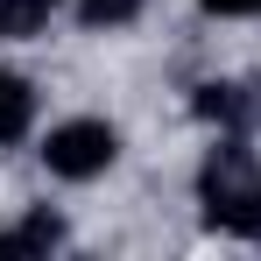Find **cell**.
Wrapping results in <instances>:
<instances>
[{"label": "cell", "instance_id": "obj_1", "mask_svg": "<svg viewBox=\"0 0 261 261\" xmlns=\"http://www.w3.org/2000/svg\"><path fill=\"white\" fill-rule=\"evenodd\" d=\"M198 205L205 226L233 240H261V163L247 155V134H219V148L198 170Z\"/></svg>", "mask_w": 261, "mask_h": 261}, {"label": "cell", "instance_id": "obj_2", "mask_svg": "<svg viewBox=\"0 0 261 261\" xmlns=\"http://www.w3.org/2000/svg\"><path fill=\"white\" fill-rule=\"evenodd\" d=\"M36 163H43L57 184H99V176L120 163V127L99 120V113H71L36 141Z\"/></svg>", "mask_w": 261, "mask_h": 261}, {"label": "cell", "instance_id": "obj_3", "mask_svg": "<svg viewBox=\"0 0 261 261\" xmlns=\"http://www.w3.org/2000/svg\"><path fill=\"white\" fill-rule=\"evenodd\" d=\"M191 120H205L212 134H254L261 99L240 85V78H198V85H191Z\"/></svg>", "mask_w": 261, "mask_h": 261}, {"label": "cell", "instance_id": "obj_4", "mask_svg": "<svg viewBox=\"0 0 261 261\" xmlns=\"http://www.w3.org/2000/svg\"><path fill=\"white\" fill-rule=\"evenodd\" d=\"M64 240H71L64 212H49V205H29V212H21L7 233H0V261H43V254H57Z\"/></svg>", "mask_w": 261, "mask_h": 261}, {"label": "cell", "instance_id": "obj_5", "mask_svg": "<svg viewBox=\"0 0 261 261\" xmlns=\"http://www.w3.org/2000/svg\"><path fill=\"white\" fill-rule=\"evenodd\" d=\"M36 85L21 78V71H0V148H14V141H29L36 134Z\"/></svg>", "mask_w": 261, "mask_h": 261}, {"label": "cell", "instance_id": "obj_6", "mask_svg": "<svg viewBox=\"0 0 261 261\" xmlns=\"http://www.w3.org/2000/svg\"><path fill=\"white\" fill-rule=\"evenodd\" d=\"M148 14V0H71V21L85 29V36H120Z\"/></svg>", "mask_w": 261, "mask_h": 261}, {"label": "cell", "instance_id": "obj_7", "mask_svg": "<svg viewBox=\"0 0 261 261\" xmlns=\"http://www.w3.org/2000/svg\"><path fill=\"white\" fill-rule=\"evenodd\" d=\"M57 7H71V0H0V43L43 36L49 21H57Z\"/></svg>", "mask_w": 261, "mask_h": 261}, {"label": "cell", "instance_id": "obj_8", "mask_svg": "<svg viewBox=\"0 0 261 261\" xmlns=\"http://www.w3.org/2000/svg\"><path fill=\"white\" fill-rule=\"evenodd\" d=\"M198 14H212V21H261V0H198Z\"/></svg>", "mask_w": 261, "mask_h": 261}]
</instances>
